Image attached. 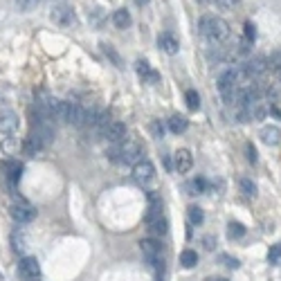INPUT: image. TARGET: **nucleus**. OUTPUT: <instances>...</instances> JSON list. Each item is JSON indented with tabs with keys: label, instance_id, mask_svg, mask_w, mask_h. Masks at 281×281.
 I'll use <instances>...</instances> for the list:
<instances>
[{
	"label": "nucleus",
	"instance_id": "c756f323",
	"mask_svg": "<svg viewBox=\"0 0 281 281\" xmlns=\"http://www.w3.org/2000/svg\"><path fill=\"white\" fill-rule=\"evenodd\" d=\"M238 2H241V0H216V5L221 7V9H234Z\"/></svg>",
	"mask_w": 281,
	"mask_h": 281
},
{
	"label": "nucleus",
	"instance_id": "0eeeda50",
	"mask_svg": "<svg viewBox=\"0 0 281 281\" xmlns=\"http://www.w3.org/2000/svg\"><path fill=\"white\" fill-rule=\"evenodd\" d=\"M102 135L106 137L108 142H112V144H121V142L126 140V124H121V121H111Z\"/></svg>",
	"mask_w": 281,
	"mask_h": 281
},
{
	"label": "nucleus",
	"instance_id": "ddd939ff",
	"mask_svg": "<svg viewBox=\"0 0 281 281\" xmlns=\"http://www.w3.org/2000/svg\"><path fill=\"white\" fill-rule=\"evenodd\" d=\"M135 68H137V74H140V79H144V83H158V81H160V74L155 72V70L151 68L146 61H137Z\"/></svg>",
	"mask_w": 281,
	"mask_h": 281
},
{
	"label": "nucleus",
	"instance_id": "20e7f679",
	"mask_svg": "<svg viewBox=\"0 0 281 281\" xmlns=\"http://www.w3.org/2000/svg\"><path fill=\"white\" fill-rule=\"evenodd\" d=\"M9 214H11V218H14L16 223H29V221H34L36 209L32 207V205H29L25 198H20V196H18V203L11 205Z\"/></svg>",
	"mask_w": 281,
	"mask_h": 281
},
{
	"label": "nucleus",
	"instance_id": "4468645a",
	"mask_svg": "<svg viewBox=\"0 0 281 281\" xmlns=\"http://www.w3.org/2000/svg\"><path fill=\"white\" fill-rule=\"evenodd\" d=\"M268 70V61L263 56H257V58H252V61H247V65H245V72L250 74V79H254V77H261L263 72Z\"/></svg>",
	"mask_w": 281,
	"mask_h": 281
},
{
	"label": "nucleus",
	"instance_id": "f257e3e1",
	"mask_svg": "<svg viewBox=\"0 0 281 281\" xmlns=\"http://www.w3.org/2000/svg\"><path fill=\"white\" fill-rule=\"evenodd\" d=\"M198 32L212 43H225V41L232 36V29H229V23L218 16H203L198 20Z\"/></svg>",
	"mask_w": 281,
	"mask_h": 281
},
{
	"label": "nucleus",
	"instance_id": "bb28decb",
	"mask_svg": "<svg viewBox=\"0 0 281 281\" xmlns=\"http://www.w3.org/2000/svg\"><path fill=\"white\" fill-rule=\"evenodd\" d=\"M227 234H229L232 238H241L243 234H245V227H243L241 223H229V225H227Z\"/></svg>",
	"mask_w": 281,
	"mask_h": 281
},
{
	"label": "nucleus",
	"instance_id": "6ab92c4d",
	"mask_svg": "<svg viewBox=\"0 0 281 281\" xmlns=\"http://www.w3.org/2000/svg\"><path fill=\"white\" fill-rule=\"evenodd\" d=\"M112 23H115V27L126 29L128 25H131V14H128L126 9H117L115 14H112Z\"/></svg>",
	"mask_w": 281,
	"mask_h": 281
},
{
	"label": "nucleus",
	"instance_id": "473e14b6",
	"mask_svg": "<svg viewBox=\"0 0 281 281\" xmlns=\"http://www.w3.org/2000/svg\"><path fill=\"white\" fill-rule=\"evenodd\" d=\"M223 261H225V266H227V268H238V261H236V259H229V257H223Z\"/></svg>",
	"mask_w": 281,
	"mask_h": 281
},
{
	"label": "nucleus",
	"instance_id": "4be33fe9",
	"mask_svg": "<svg viewBox=\"0 0 281 281\" xmlns=\"http://www.w3.org/2000/svg\"><path fill=\"white\" fill-rule=\"evenodd\" d=\"M184 99H187V106H189V111H198V108H200V97H198V92H196V90H187Z\"/></svg>",
	"mask_w": 281,
	"mask_h": 281
},
{
	"label": "nucleus",
	"instance_id": "e433bc0d",
	"mask_svg": "<svg viewBox=\"0 0 281 281\" xmlns=\"http://www.w3.org/2000/svg\"><path fill=\"white\" fill-rule=\"evenodd\" d=\"M279 74H281V65H279Z\"/></svg>",
	"mask_w": 281,
	"mask_h": 281
},
{
	"label": "nucleus",
	"instance_id": "423d86ee",
	"mask_svg": "<svg viewBox=\"0 0 281 281\" xmlns=\"http://www.w3.org/2000/svg\"><path fill=\"white\" fill-rule=\"evenodd\" d=\"M140 250L142 254H144L146 261H158V259H162V245L155 238H142L140 241Z\"/></svg>",
	"mask_w": 281,
	"mask_h": 281
},
{
	"label": "nucleus",
	"instance_id": "a211bd4d",
	"mask_svg": "<svg viewBox=\"0 0 281 281\" xmlns=\"http://www.w3.org/2000/svg\"><path fill=\"white\" fill-rule=\"evenodd\" d=\"M187 124H189V121H187V117L184 115H173L169 119V128H171V133H175V135L182 133V131H187Z\"/></svg>",
	"mask_w": 281,
	"mask_h": 281
},
{
	"label": "nucleus",
	"instance_id": "72a5a7b5",
	"mask_svg": "<svg viewBox=\"0 0 281 281\" xmlns=\"http://www.w3.org/2000/svg\"><path fill=\"white\" fill-rule=\"evenodd\" d=\"M203 243H205V247H207V250H214V238L212 236H207Z\"/></svg>",
	"mask_w": 281,
	"mask_h": 281
},
{
	"label": "nucleus",
	"instance_id": "c85d7f7f",
	"mask_svg": "<svg viewBox=\"0 0 281 281\" xmlns=\"http://www.w3.org/2000/svg\"><path fill=\"white\" fill-rule=\"evenodd\" d=\"M241 189L245 191L247 196H257V184H254L250 178H243L241 180Z\"/></svg>",
	"mask_w": 281,
	"mask_h": 281
},
{
	"label": "nucleus",
	"instance_id": "1a4fd4ad",
	"mask_svg": "<svg viewBox=\"0 0 281 281\" xmlns=\"http://www.w3.org/2000/svg\"><path fill=\"white\" fill-rule=\"evenodd\" d=\"M133 175H135L137 182H149V180H153L155 175V167L151 160H140L137 165H133Z\"/></svg>",
	"mask_w": 281,
	"mask_h": 281
},
{
	"label": "nucleus",
	"instance_id": "5701e85b",
	"mask_svg": "<svg viewBox=\"0 0 281 281\" xmlns=\"http://www.w3.org/2000/svg\"><path fill=\"white\" fill-rule=\"evenodd\" d=\"M189 221H191V225H200L205 221V214H203V209L200 207H189Z\"/></svg>",
	"mask_w": 281,
	"mask_h": 281
},
{
	"label": "nucleus",
	"instance_id": "2f4dec72",
	"mask_svg": "<svg viewBox=\"0 0 281 281\" xmlns=\"http://www.w3.org/2000/svg\"><path fill=\"white\" fill-rule=\"evenodd\" d=\"M245 153H247V160H250V162L254 165V162H257V151H254V146H252V144H247V146H245Z\"/></svg>",
	"mask_w": 281,
	"mask_h": 281
},
{
	"label": "nucleus",
	"instance_id": "412c9836",
	"mask_svg": "<svg viewBox=\"0 0 281 281\" xmlns=\"http://www.w3.org/2000/svg\"><path fill=\"white\" fill-rule=\"evenodd\" d=\"M187 189H189V194H191V196H196V194H205V189H207V182H205L203 178H196V180H191V182L187 184Z\"/></svg>",
	"mask_w": 281,
	"mask_h": 281
},
{
	"label": "nucleus",
	"instance_id": "9d476101",
	"mask_svg": "<svg viewBox=\"0 0 281 281\" xmlns=\"http://www.w3.org/2000/svg\"><path fill=\"white\" fill-rule=\"evenodd\" d=\"M173 160H175V171H178V173H187V171L194 167V155H191V151H187V149L175 151Z\"/></svg>",
	"mask_w": 281,
	"mask_h": 281
},
{
	"label": "nucleus",
	"instance_id": "f3484780",
	"mask_svg": "<svg viewBox=\"0 0 281 281\" xmlns=\"http://www.w3.org/2000/svg\"><path fill=\"white\" fill-rule=\"evenodd\" d=\"M149 229H151V234L153 236H165L167 234V218L165 216H158V218H151L149 221Z\"/></svg>",
	"mask_w": 281,
	"mask_h": 281
},
{
	"label": "nucleus",
	"instance_id": "b1692460",
	"mask_svg": "<svg viewBox=\"0 0 281 281\" xmlns=\"http://www.w3.org/2000/svg\"><path fill=\"white\" fill-rule=\"evenodd\" d=\"M39 2H41V0H16V5H18V9L23 11V14H29L32 9H36Z\"/></svg>",
	"mask_w": 281,
	"mask_h": 281
},
{
	"label": "nucleus",
	"instance_id": "cd10ccee",
	"mask_svg": "<svg viewBox=\"0 0 281 281\" xmlns=\"http://www.w3.org/2000/svg\"><path fill=\"white\" fill-rule=\"evenodd\" d=\"M102 48H104V54H106V56H108V58H111L112 63H115V65H117V68H121V58H119V54H117V52H115V50H112V48H111V45H102Z\"/></svg>",
	"mask_w": 281,
	"mask_h": 281
},
{
	"label": "nucleus",
	"instance_id": "dca6fc26",
	"mask_svg": "<svg viewBox=\"0 0 281 281\" xmlns=\"http://www.w3.org/2000/svg\"><path fill=\"white\" fill-rule=\"evenodd\" d=\"M259 137H261V142L275 146V144H279V140H281V131L277 126H263L261 133H259Z\"/></svg>",
	"mask_w": 281,
	"mask_h": 281
},
{
	"label": "nucleus",
	"instance_id": "aec40b11",
	"mask_svg": "<svg viewBox=\"0 0 281 281\" xmlns=\"http://www.w3.org/2000/svg\"><path fill=\"white\" fill-rule=\"evenodd\" d=\"M180 263H182V268H194L196 263H198V254H196L194 250H184V252L180 254Z\"/></svg>",
	"mask_w": 281,
	"mask_h": 281
},
{
	"label": "nucleus",
	"instance_id": "9b49d317",
	"mask_svg": "<svg viewBox=\"0 0 281 281\" xmlns=\"http://www.w3.org/2000/svg\"><path fill=\"white\" fill-rule=\"evenodd\" d=\"M52 20L58 25H63V27H68V25L74 23V14L68 5H56L52 9Z\"/></svg>",
	"mask_w": 281,
	"mask_h": 281
},
{
	"label": "nucleus",
	"instance_id": "7ed1b4c3",
	"mask_svg": "<svg viewBox=\"0 0 281 281\" xmlns=\"http://www.w3.org/2000/svg\"><path fill=\"white\" fill-rule=\"evenodd\" d=\"M218 90H221L225 102L234 104V97H236V92H238L236 68H229V70H225V72H221V77H218Z\"/></svg>",
	"mask_w": 281,
	"mask_h": 281
},
{
	"label": "nucleus",
	"instance_id": "39448f33",
	"mask_svg": "<svg viewBox=\"0 0 281 281\" xmlns=\"http://www.w3.org/2000/svg\"><path fill=\"white\" fill-rule=\"evenodd\" d=\"M18 270L25 279H39L41 277V263L36 257H23L18 263Z\"/></svg>",
	"mask_w": 281,
	"mask_h": 281
},
{
	"label": "nucleus",
	"instance_id": "f8f14e48",
	"mask_svg": "<svg viewBox=\"0 0 281 281\" xmlns=\"http://www.w3.org/2000/svg\"><path fill=\"white\" fill-rule=\"evenodd\" d=\"M2 169H5V175H7V180H9V184H16L20 180V175H23V165L16 160L2 162Z\"/></svg>",
	"mask_w": 281,
	"mask_h": 281
},
{
	"label": "nucleus",
	"instance_id": "393cba45",
	"mask_svg": "<svg viewBox=\"0 0 281 281\" xmlns=\"http://www.w3.org/2000/svg\"><path fill=\"white\" fill-rule=\"evenodd\" d=\"M11 243H14V250H16V252H20V254H23L25 247H27V241H25V236H23V234H18V232L11 236Z\"/></svg>",
	"mask_w": 281,
	"mask_h": 281
},
{
	"label": "nucleus",
	"instance_id": "2eb2a0df",
	"mask_svg": "<svg viewBox=\"0 0 281 281\" xmlns=\"http://www.w3.org/2000/svg\"><path fill=\"white\" fill-rule=\"evenodd\" d=\"M158 43H160V48L165 50L167 54H178V50H180L178 39H175L173 34H169V32H165V34H160V39H158Z\"/></svg>",
	"mask_w": 281,
	"mask_h": 281
},
{
	"label": "nucleus",
	"instance_id": "7c9ffc66",
	"mask_svg": "<svg viewBox=\"0 0 281 281\" xmlns=\"http://www.w3.org/2000/svg\"><path fill=\"white\" fill-rule=\"evenodd\" d=\"M254 36H257V27L252 23H245V41L250 43V41H254Z\"/></svg>",
	"mask_w": 281,
	"mask_h": 281
},
{
	"label": "nucleus",
	"instance_id": "a878e982",
	"mask_svg": "<svg viewBox=\"0 0 281 281\" xmlns=\"http://www.w3.org/2000/svg\"><path fill=\"white\" fill-rule=\"evenodd\" d=\"M268 261L272 263V266H279L281 263V245H272L270 252H268Z\"/></svg>",
	"mask_w": 281,
	"mask_h": 281
},
{
	"label": "nucleus",
	"instance_id": "6e6552de",
	"mask_svg": "<svg viewBox=\"0 0 281 281\" xmlns=\"http://www.w3.org/2000/svg\"><path fill=\"white\" fill-rule=\"evenodd\" d=\"M18 131V115L9 108L5 111H0V133H5V135H11V133Z\"/></svg>",
	"mask_w": 281,
	"mask_h": 281
},
{
	"label": "nucleus",
	"instance_id": "c9c22d12",
	"mask_svg": "<svg viewBox=\"0 0 281 281\" xmlns=\"http://www.w3.org/2000/svg\"><path fill=\"white\" fill-rule=\"evenodd\" d=\"M198 2H216V0H198Z\"/></svg>",
	"mask_w": 281,
	"mask_h": 281
},
{
	"label": "nucleus",
	"instance_id": "f704fd0d",
	"mask_svg": "<svg viewBox=\"0 0 281 281\" xmlns=\"http://www.w3.org/2000/svg\"><path fill=\"white\" fill-rule=\"evenodd\" d=\"M207 281H227V279H221V277H216V279H207Z\"/></svg>",
	"mask_w": 281,
	"mask_h": 281
},
{
	"label": "nucleus",
	"instance_id": "f03ea898",
	"mask_svg": "<svg viewBox=\"0 0 281 281\" xmlns=\"http://www.w3.org/2000/svg\"><path fill=\"white\" fill-rule=\"evenodd\" d=\"M111 160L121 162V165H137L142 160V146L135 140H124L111 151Z\"/></svg>",
	"mask_w": 281,
	"mask_h": 281
}]
</instances>
